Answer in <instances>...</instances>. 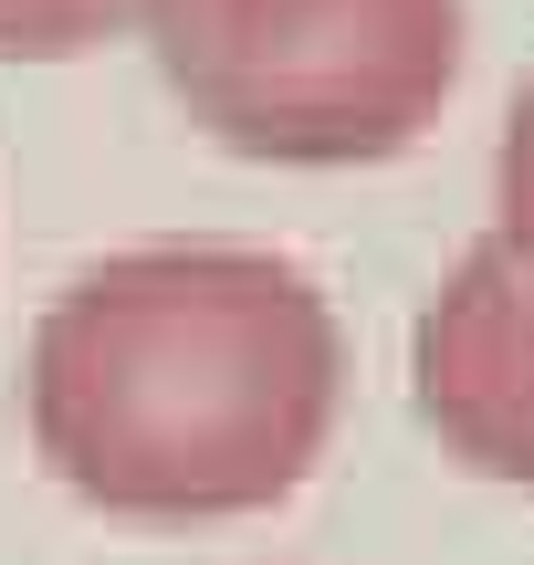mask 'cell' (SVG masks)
<instances>
[{"mask_svg": "<svg viewBox=\"0 0 534 565\" xmlns=\"http://www.w3.org/2000/svg\"><path fill=\"white\" fill-rule=\"evenodd\" d=\"M409 387L451 461L534 492V263L503 231L472 242L461 273L430 294L409 335Z\"/></svg>", "mask_w": 534, "mask_h": 565, "instance_id": "3957f363", "label": "cell"}, {"mask_svg": "<svg viewBox=\"0 0 534 565\" xmlns=\"http://www.w3.org/2000/svg\"><path fill=\"white\" fill-rule=\"evenodd\" d=\"M346 335L273 252H116L32 335V440L116 524L273 513L335 440Z\"/></svg>", "mask_w": 534, "mask_h": 565, "instance_id": "6da1fadb", "label": "cell"}, {"mask_svg": "<svg viewBox=\"0 0 534 565\" xmlns=\"http://www.w3.org/2000/svg\"><path fill=\"white\" fill-rule=\"evenodd\" d=\"M493 231L534 263V74H524L514 116H503V147H493Z\"/></svg>", "mask_w": 534, "mask_h": 565, "instance_id": "5b68a950", "label": "cell"}, {"mask_svg": "<svg viewBox=\"0 0 534 565\" xmlns=\"http://www.w3.org/2000/svg\"><path fill=\"white\" fill-rule=\"evenodd\" d=\"M137 0H0V63H74L116 42Z\"/></svg>", "mask_w": 534, "mask_h": 565, "instance_id": "277c9868", "label": "cell"}, {"mask_svg": "<svg viewBox=\"0 0 534 565\" xmlns=\"http://www.w3.org/2000/svg\"><path fill=\"white\" fill-rule=\"evenodd\" d=\"M168 95L263 168H377L440 126L472 53L461 0H137Z\"/></svg>", "mask_w": 534, "mask_h": 565, "instance_id": "7a4b0ae2", "label": "cell"}]
</instances>
